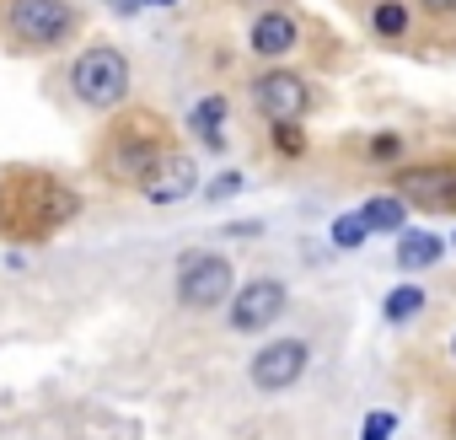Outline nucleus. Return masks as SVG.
<instances>
[{"instance_id": "obj_10", "label": "nucleus", "mask_w": 456, "mask_h": 440, "mask_svg": "<svg viewBox=\"0 0 456 440\" xmlns=\"http://www.w3.org/2000/svg\"><path fill=\"white\" fill-rule=\"evenodd\" d=\"M445 258V242L435 237V232H403V242H397V269H429V264H440Z\"/></svg>"}, {"instance_id": "obj_23", "label": "nucleus", "mask_w": 456, "mask_h": 440, "mask_svg": "<svg viewBox=\"0 0 456 440\" xmlns=\"http://www.w3.org/2000/svg\"><path fill=\"white\" fill-rule=\"evenodd\" d=\"M451 440H456V408H451Z\"/></svg>"}, {"instance_id": "obj_21", "label": "nucleus", "mask_w": 456, "mask_h": 440, "mask_svg": "<svg viewBox=\"0 0 456 440\" xmlns=\"http://www.w3.org/2000/svg\"><path fill=\"white\" fill-rule=\"evenodd\" d=\"M108 6H113V12H140L145 0H108Z\"/></svg>"}, {"instance_id": "obj_15", "label": "nucleus", "mask_w": 456, "mask_h": 440, "mask_svg": "<svg viewBox=\"0 0 456 440\" xmlns=\"http://www.w3.org/2000/svg\"><path fill=\"white\" fill-rule=\"evenodd\" d=\"M419 306H424V290H419V285H403V290L387 296V322H408Z\"/></svg>"}, {"instance_id": "obj_7", "label": "nucleus", "mask_w": 456, "mask_h": 440, "mask_svg": "<svg viewBox=\"0 0 456 440\" xmlns=\"http://www.w3.org/2000/svg\"><path fill=\"white\" fill-rule=\"evenodd\" d=\"M285 285L280 280H253V285H242V296L232 301V328L237 333H258V328H269L280 312H285Z\"/></svg>"}, {"instance_id": "obj_3", "label": "nucleus", "mask_w": 456, "mask_h": 440, "mask_svg": "<svg viewBox=\"0 0 456 440\" xmlns=\"http://www.w3.org/2000/svg\"><path fill=\"white\" fill-rule=\"evenodd\" d=\"M6 22L22 44L33 49H54L76 33V12L65 6V0H12L6 6Z\"/></svg>"}, {"instance_id": "obj_12", "label": "nucleus", "mask_w": 456, "mask_h": 440, "mask_svg": "<svg viewBox=\"0 0 456 440\" xmlns=\"http://www.w3.org/2000/svg\"><path fill=\"white\" fill-rule=\"evenodd\" d=\"M365 220H370V232H403V220H408V199L381 193V199H370V204H365Z\"/></svg>"}, {"instance_id": "obj_22", "label": "nucleus", "mask_w": 456, "mask_h": 440, "mask_svg": "<svg viewBox=\"0 0 456 440\" xmlns=\"http://www.w3.org/2000/svg\"><path fill=\"white\" fill-rule=\"evenodd\" d=\"M145 6H177V0H145Z\"/></svg>"}, {"instance_id": "obj_5", "label": "nucleus", "mask_w": 456, "mask_h": 440, "mask_svg": "<svg viewBox=\"0 0 456 440\" xmlns=\"http://www.w3.org/2000/svg\"><path fill=\"white\" fill-rule=\"evenodd\" d=\"M306 360H312V349H306L301 338H274V344H264V349L253 354L248 376H253L258 392H285V387H296V381L306 376Z\"/></svg>"}, {"instance_id": "obj_6", "label": "nucleus", "mask_w": 456, "mask_h": 440, "mask_svg": "<svg viewBox=\"0 0 456 440\" xmlns=\"http://www.w3.org/2000/svg\"><path fill=\"white\" fill-rule=\"evenodd\" d=\"M253 102H258L274 124H296V118L312 108V86H306L301 76H290V70H269V76L253 81Z\"/></svg>"}, {"instance_id": "obj_20", "label": "nucleus", "mask_w": 456, "mask_h": 440, "mask_svg": "<svg viewBox=\"0 0 456 440\" xmlns=\"http://www.w3.org/2000/svg\"><path fill=\"white\" fill-rule=\"evenodd\" d=\"M429 17H456V0H419Z\"/></svg>"}, {"instance_id": "obj_24", "label": "nucleus", "mask_w": 456, "mask_h": 440, "mask_svg": "<svg viewBox=\"0 0 456 440\" xmlns=\"http://www.w3.org/2000/svg\"><path fill=\"white\" fill-rule=\"evenodd\" d=\"M451 360H456V338H451Z\"/></svg>"}, {"instance_id": "obj_17", "label": "nucleus", "mask_w": 456, "mask_h": 440, "mask_svg": "<svg viewBox=\"0 0 456 440\" xmlns=\"http://www.w3.org/2000/svg\"><path fill=\"white\" fill-rule=\"evenodd\" d=\"M274 151H280V156H301V151H306V134H301L296 124H274Z\"/></svg>"}, {"instance_id": "obj_13", "label": "nucleus", "mask_w": 456, "mask_h": 440, "mask_svg": "<svg viewBox=\"0 0 456 440\" xmlns=\"http://www.w3.org/2000/svg\"><path fill=\"white\" fill-rule=\"evenodd\" d=\"M370 33L376 38H403L408 33V6L403 0H376L370 6Z\"/></svg>"}, {"instance_id": "obj_1", "label": "nucleus", "mask_w": 456, "mask_h": 440, "mask_svg": "<svg viewBox=\"0 0 456 440\" xmlns=\"http://www.w3.org/2000/svg\"><path fill=\"white\" fill-rule=\"evenodd\" d=\"M232 296V264L220 253H183L177 264V301L188 312H209Z\"/></svg>"}, {"instance_id": "obj_2", "label": "nucleus", "mask_w": 456, "mask_h": 440, "mask_svg": "<svg viewBox=\"0 0 456 440\" xmlns=\"http://www.w3.org/2000/svg\"><path fill=\"white\" fill-rule=\"evenodd\" d=\"M76 92H81V102H92V108H113V102L129 92V60H124L113 44L86 49V54L76 60Z\"/></svg>"}, {"instance_id": "obj_4", "label": "nucleus", "mask_w": 456, "mask_h": 440, "mask_svg": "<svg viewBox=\"0 0 456 440\" xmlns=\"http://www.w3.org/2000/svg\"><path fill=\"white\" fill-rule=\"evenodd\" d=\"M397 199L419 204V209H456V161H419V167H403L397 172Z\"/></svg>"}, {"instance_id": "obj_18", "label": "nucleus", "mask_w": 456, "mask_h": 440, "mask_svg": "<svg viewBox=\"0 0 456 440\" xmlns=\"http://www.w3.org/2000/svg\"><path fill=\"white\" fill-rule=\"evenodd\" d=\"M370 156H376V161H397V156H403V134H376V140H370Z\"/></svg>"}, {"instance_id": "obj_11", "label": "nucleus", "mask_w": 456, "mask_h": 440, "mask_svg": "<svg viewBox=\"0 0 456 440\" xmlns=\"http://www.w3.org/2000/svg\"><path fill=\"white\" fill-rule=\"evenodd\" d=\"M188 124H193V134H199L209 151H220V145H225V97H204V102L188 113Z\"/></svg>"}, {"instance_id": "obj_9", "label": "nucleus", "mask_w": 456, "mask_h": 440, "mask_svg": "<svg viewBox=\"0 0 456 440\" xmlns=\"http://www.w3.org/2000/svg\"><path fill=\"white\" fill-rule=\"evenodd\" d=\"M296 44H301L296 17H285V12H264V17L253 22V54H258V60H285Z\"/></svg>"}, {"instance_id": "obj_14", "label": "nucleus", "mask_w": 456, "mask_h": 440, "mask_svg": "<svg viewBox=\"0 0 456 440\" xmlns=\"http://www.w3.org/2000/svg\"><path fill=\"white\" fill-rule=\"evenodd\" d=\"M365 237H370L365 209H354V215H338V220H333V242H338V248H360Z\"/></svg>"}, {"instance_id": "obj_19", "label": "nucleus", "mask_w": 456, "mask_h": 440, "mask_svg": "<svg viewBox=\"0 0 456 440\" xmlns=\"http://www.w3.org/2000/svg\"><path fill=\"white\" fill-rule=\"evenodd\" d=\"M242 188V172H220V183H209V199H225V193H237Z\"/></svg>"}, {"instance_id": "obj_8", "label": "nucleus", "mask_w": 456, "mask_h": 440, "mask_svg": "<svg viewBox=\"0 0 456 440\" xmlns=\"http://www.w3.org/2000/svg\"><path fill=\"white\" fill-rule=\"evenodd\" d=\"M140 188H145L151 204H177V199H188V193L199 188V167H193L188 156H161V161L140 177Z\"/></svg>"}, {"instance_id": "obj_16", "label": "nucleus", "mask_w": 456, "mask_h": 440, "mask_svg": "<svg viewBox=\"0 0 456 440\" xmlns=\"http://www.w3.org/2000/svg\"><path fill=\"white\" fill-rule=\"evenodd\" d=\"M392 429H397V419H392L387 408H376V413H365V424H360V440H392Z\"/></svg>"}]
</instances>
